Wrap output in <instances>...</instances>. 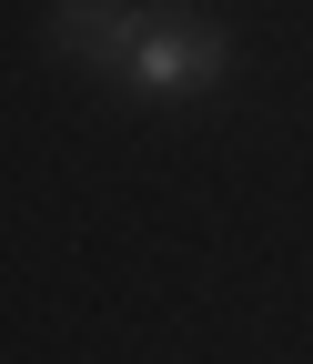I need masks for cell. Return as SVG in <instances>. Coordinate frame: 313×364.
Wrapping results in <instances>:
<instances>
[{
	"label": "cell",
	"instance_id": "cell-1",
	"mask_svg": "<svg viewBox=\"0 0 313 364\" xmlns=\"http://www.w3.org/2000/svg\"><path fill=\"white\" fill-rule=\"evenodd\" d=\"M222 41L212 31H142V51H131V81L142 91H202V81H222Z\"/></svg>",
	"mask_w": 313,
	"mask_h": 364
},
{
	"label": "cell",
	"instance_id": "cell-2",
	"mask_svg": "<svg viewBox=\"0 0 313 364\" xmlns=\"http://www.w3.org/2000/svg\"><path fill=\"white\" fill-rule=\"evenodd\" d=\"M142 11H121V0H61V21H51V41L61 51H81V61H111V71H131V51H142Z\"/></svg>",
	"mask_w": 313,
	"mask_h": 364
}]
</instances>
